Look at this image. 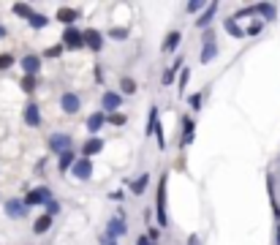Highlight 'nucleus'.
Returning <instances> with one entry per match:
<instances>
[{"instance_id": "1", "label": "nucleus", "mask_w": 280, "mask_h": 245, "mask_svg": "<svg viewBox=\"0 0 280 245\" xmlns=\"http://www.w3.org/2000/svg\"><path fill=\"white\" fill-rule=\"evenodd\" d=\"M166 183L169 177H161L158 183V193H155V213H158V226H169V215H166Z\"/></svg>"}, {"instance_id": "2", "label": "nucleus", "mask_w": 280, "mask_h": 245, "mask_svg": "<svg viewBox=\"0 0 280 245\" xmlns=\"http://www.w3.org/2000/svg\"><path fill=\"white\" fill-rule=\"evenodd\" d=\"M71 147H74V139H71L68 134H52V136H49V150L57 153V155L71 153Z\"/></svg>"}, {"instance_id": "3", "label": "nucleus", "mask_w": 280, "mask_h": 245, "mask_svg": "<svg viewBox=\"0 0 280 245\" xmlns=\"http://www.w3.org/2000/svg\"><path fill=\"white\" fill-rule=\"evenodd\" d=\"M215 55H218L215 35H212L210 30H207V35H204V47H201V55H198V63H201V65L212 63V60H215Z\"/></svg>"}, {"instance_id": "4", "label": "nucleus", "mask_w": 280, "mask_h": 245, "mask_svg": "<svg viewBox=\"0 0 280 245\" xmlns=\"http://www.w3.org/2000/svg\"><path fill=\"white\" fill-rule=\"evenodd\" d=\"M49 202H52V191H49L47 185L33 188V191L25 196V204H28V207H33V204H49Z\"/></svg>"}, {"instance_id": "5", "label": "nucleus", "mask_w": 280, "mask_h": 245, "mask_svg": "<svg viewBox=\"0 0 280 245\" xmlns=\"http://www.w3.org/2000/svg\"><path fill=\"white\" fill-rule=\"evenodd\" d=\"M3 210H6V215L8 218H14V221H19V218H25L28 215V204L25 202H19V199H6V207H3Z\"/></svg>"}, {"instance_id": "6", "label": "nucleus", "mask_w": 280, "mask_h": 245, "mask_svg": "<svg viewBox=\"0 0 280 245\" xmlns=\"http://www.w3.org/2000/svg\"><path fill=\"white\" fill-rule=\"evenodd\" d=\"M79 47H84V33H79V30H74V28H65L63 49H79Z\"/></svg>"}, {"instance_id": "7", "label": "nucleus", "mask_w": 280, "mask_h": 245, "mask_svg": "<svg viewBox=\"0 0 280 245\" xmlns=\"http://www.w3.org/2000/svg\"><path fill=\"white\" fill-rule=\"evenodd\" d=\"M101 106H104V112H112V115H117V109L123 106V95L114 93V90H106L104 98H101Z\"/></svg>"}, {"instance_id": "8", "label": "nucleus", "mask_w": 280, "mask_h": 245, "mask_svg": "<svg viewBox=\"0 0 280 245\" xmlns=\"http://www.w3.org/2000/svg\"><path fill=\"white\" fill-rule=\"evenodd\" d=\"M106 234H109V237H114V240L123 237V234H125V213H117V215L106 223Z\"/></svg>"}, {"instance_id": "9", "label": "nucleus", "mask_w": 280, "mask_h": 245, "mask_svg": "<svg viewBox=\"0 0 280 245\" xmlns=\"http://www.w3.org/2000/svg\"><path fill=\"white\" fill-rule=\"evenodd\" d=\"M71 172H74L76 180H90V177H93V161H90V158H79Z\"/></svg>"}, {"instance_id": "10", "label": "nucleus", "mask_w": 280, "mask_h": 245, "mask_svg": "<svg viewBox=\"0 0 280 245\" xmlns=\"http://www.w3.org/2000/svg\"><path fill=\"white\" fill-rule=\"evenodd\" d=\"M60 106H63V112H68V115H76V112L82 109V101H79L76 93H65L63 98H60Z\"/></svg>"}, {"instance_id": "11", "label": "nucleus", "mask_w": 280, "mask_h": 245, "mask_svg": "<svg viewBox=\"0 0 280 245\" xmlns=\"http://www.w3.org/2000/svg\"><path fill=\"white\" fill-rule=\"evenodd\" d=\"M38 68H41V58H35V55H25V58H22L25 76H35V74H38Z\"/></svg>"}, {"instance_id": "12", "label": "nucleus", "mask_w": 280, "mask_h": 245, "mask_svg": "<svg viewBox=\"0 0 280 245\" xmlns=\"http://www.w3.org/2000/svg\"><path fill=\"white\" fill-rule=\"evenodd\" d=\"M84 47H90L93 52H101V49H104V35H101L98 30H87V33H84Z\"/></svg>"}, {"instance_id": "13", "label": "nucleus", "mask_w": 280, "mask_h": 245, "mask_svg": "<svg viewBox=\"0 0 280 245\" xmlns=\"http://www.w3.org/2000/svg\"><path fill=\"white\" fill-rule=\"evenodd\" d=\"M25 122L28 125H41V112H38V104H28L25 106Z\"/></svg>"}, {"instance_id": "14", "label": "nucleus", "mask_w": 280, "mask_h": 245, "mask_svg": "<svg viewBox=\"0 0 280 245\" xmlns=\"http://www.w3.org/2000/svg\"><path fill=\"white\" fill-rule=\"evenodd\" d=\"M215 11H218V3H210V6L204 8V14L196 19V28H210V22L215 19Z\"/></svg>"}, {"instance_id": "15", "label": "nucleus", "mask_w": 280, "mask_h": 245, "mask_svg": "<svg viewBox=\"0 0 280 245\" xmlns=\"http://www.w3.org/2000/svg\"><path fill=\"white\" fill-rule=\"evenodd\" d=\"M104 122H106V115H104V112H93V115L87 117V131H90V134H98Z\"/></svg>"}, {"instance_id": "16", "label": "nucleus", "mask_w": 280, "mask_h": 245, "mask_svg": "<svg viewBox=\"0 0 280 245\" xmlns=\"http://www.w3.org/2000/svg\"><path fill=\"white\" fill-rule=\"evenodd\" d=\"M101 150H104V139H98V136H93V139H87V142H84V147H82L84 158L95 155V153H101Z\"/></svg>"}, {"instance_id": "17", "label": "nucleus", "mask_w": 280, "mask_h": 245, "mask_svg": "<svg viewBox=\"0 0 280 245\" xmlns=\"http://www.w3.org/2000/svg\"><path fill=\"white\" fill-rule=\"evenodd\" d=\"M57 19H60V22H63V25H68V28H71V25H74L76 19H79V11H76V8H68V6H63V8H60V11H57Z\"/></svg>"}, {"instance_id": "18", "label": "nucleus", "mask_w": 280, "mask_h": 245, "mask_svg": "<svg viewBox=\"0 0 280 245\" xmlns=\"http://www.w3.org/2000/svg\"><path fill=\"white\" fill-rule=\"evenodd\" d=\"M193 128H196V122L185 115L182 117V145H191L193 142Z\"/></svg>"}, {"instance_id": "19", "label": "nucleus", "mask_w": 280, "mask_h": 245, "mask_svg": "<svg viewBox=\"0 0 280 245\" xmlns=\"http://www.w3.org/2000/svg\"><path fill=\"white\" fill-rule=\"evenodd\" d=\"M52 221H55V218L44 213L41 218H35V223H33V232H35V234H44V232H49V229H52Z\"/></svg>"}, {"instance_id": "20", "label": "nucleus", "mask_w": 280, "mask_h": 245, "mask_svg": "<svg viewBox=\"0 0 280 245\" xmlns=\"http://www.w3.org/2000/svg\"><path fill=\"white\" fill-rule=\"evenodd\" d=\"M223 28H226V33H231L234 38H245V30L239 28L234 17H231V19H223Z\"/></svg>"}, {"instance_id": "21", "label": "nucleus", "mask_w": 280, "mask_h": 245, "mask_svg": "<svg viewBox=\"0 0 280 245\" xmlns=\"http://www.w3.org/2000/svg\"><path fill=\"white\" fill-rule=\"evenodd\" d=\"M180 41H182V33H177V30H174V33H169V35H166L164 49H166V52H174V49L180 47Z\"/></svg>"}, {"instance_id": "22", "label": "nucleus", "mask_w": 280, "mask_h": 245, "mask_svg": "<svg viewBox=\"0 0 280 245\" xmlns=\"http://www.w3.org/2000/svg\"><path fill=\"white\" fill-rule=\"evenodd\" d=\"M74 163H76V153L71 150V153H65V155H60V172H65V169H74Z\"/></svg>"}, {"instance_id": "23", "label": "nucleus", "mask_w": 280, "mask_h": 245, "mask_svg": "<svg viewBox=\"0 0 280 245\" xmlns=\"http://www.w3.org/2000/svg\"><path fill=\"white\" fill-rule=\"evenodd\" d=\"M147 183H150V175H141L139 180H134V185H131V191H134L136 196H141V193H144V188H147Z\"/></svg>"}, {"instance_id": "24", "label": "nucleus", "mask_w": 280, "mask_h": 245, "mask_svg": "<svg viewBox=\"0 0 280 245\" xmlns=\"http://www.w3.org/2000/svg\"><path fill=\"white\" fill-rule=\"evenodd\" d=\"M49 25V17H44V14H33L30 17V28L33 30H41V28H47Z\"/></svg>"}, {"instance_id": "25", "label": "nucleus", "mask_w": 280, "mask_h": 245, "mask_svg": "<svg viewBox=\"0 0 280 245\" xmlns=\"http://www.w3.org/2000/svg\"><path fill=\"white\" fill-rule=\"evenodd\" d=\"M14 14H19V17H25L30 22V17H33V6H25V3H14Z\"/></svg>"}, {"instance_id": "26", "label": "nucleus", "mask_w": 280, "mask_h": 245, "mask_svg": "<svg viewBox=\"0 0 280 245\" xmlns=\"http://www.w3.org/2000/svg\"><path fill=\"white\" fill-rule=\"evenodd\" d=\"M155 117H158V109L152 106V109H150V120H147V136H152V134H155V128L161 125V122H155Z\"/></svg>"}, {"instance_id": "27", "label": "nucleus", "mask_w": 280, "mask_h": 245, "mask_svg": "<svg viewBox=\"0 0 280 245\" xmlns=\"http://www.w3.org/2000/svg\"><path fill=\"white\" fill-rule=\"evenodd\" d=\"M258 14H264L267 19H275L278 17V8H275L272 3H261V6H258Z\"/></svg>"}, {"instance_id": "28", "label": "nucleus", "mask_w": 280, "mask_h": 245, "mask_svg": "<svg viewBox=\"0 0 280 245\" xmlns=\"http://www.w3.org/2000/svg\"><path fill=\"white\" fill-rule=\"evenodd\" d=\"M19 85H22V90H25V93H33V90L38 88L35 76H22V82H19Z\"/></svg>"}, {"instance_id": "29", "label": "nucleus", "mask_w": 280, "mask_h": 245, "mask_svg": "<svg viewBox=\"0 0 280 245\" xmlns=\"http://www.w3.org/2000/svg\"><path fill=\"white\" fill-rule=\"evenodd\" d=\"M109 38L125 41V38H128V28H112V30H109Z\"/></svg>"}, {"instance_id": "30", "label": "nucleus", "mask_w": 280, "mask_h": 245, "mask_svg": "<svg viewBox=\"0 0 280 245\" xmlns=\"http://www.w3.org/2000/svg\"><path fill=\"white\" fill-rule=\"evenodd\" d=\"M120 90H123L125 95H131V93H136V82L134 79H128V76H125L123 82H120Z\"/></svg>"}, {"instance_id": "31", "label": "nucleus", "mask_w": 280, "mask_h": 245, "mask_svg": "<svg viewBox=\"0 0 280 245\" xmlns=\"http://www.w3.org/2000/svg\"><path fill=\"white\" fill-rule=\"evenodd\" d=\"M201 101H204V95H201V93H193L191 98H188V104H191L193 112H198V109H201Z\"/></svg>"}, {"instance_id": "32", "label": "nucleus", "mask_w": 280, "mask_h": 245, "mask_svg": "<svg viewBox=\"0 0 280 245\" xmlns=\"http://www.w3.org/2000/svg\"><path fill=\"white\" fill-rule=\"evenodd\" d=\"M188 76H191V71H188V68H182L180 85H177V90H180V95H185V85H188Z\"/></svg>"}, {"instance_id": "33", "label": "nucleus", "mask_w": 280, "mask_h": 245, "mask_svg": "<svg viewBox=\"0 0 280 245\" xmlns=\"http://www.w3.org/2000/svg\"><path fill=\"white\" fill-rule=\"evenodd\" d=\"M11 65H14V58H11V55H0V71H3V68H11Z\"/></svg>"}, {"instance_id": "34", "label": "nucleus", "mask_w": 280, "mask_h": 245, "mask_svg": "<svg viewBox=\"0 0 280 245\" xmlns=\"http://www.w3.org/2000/svg\"><path fill=\"white\" fill-rule=\"evenodd\" d=\"M109 122L112 125H125V115H120V112H117V115H109Z\"/></svg>"}, {"instance_id": "35", "label": "nucleus", "mask_w": 280, "mask_h": 245, "mask_svg": "<svg viewBox=\"0 0 280 245\" xmlns=\"http://www.w3.org/2000/svg\"><path fill=\"white\" fill-rule=\"evenodd\" d=\"M57 213H60V204H57V202H55V199H52V202L47 204V215H52V218H55V215H57Z\"/></svg>"}, {"instance_id": "36", "label": "nucleus", "mask_w": 280, "mask_h": 245, "mask_svg": "<svg viewBox=\"0 0 280 245\" xmlns=\"http://www.w3.org/2000/svg\"><path fill=\"white\" fill-rule=\"evenodd\" d=\"M98 240H101V245H117V240H114V237H109V234H101Z\"/></svg>"}, {"instance_id": "37", "label": "nucleus", "mask_w": 280, "mask_h": 245, "mask_svg": "<svg viewBox=\"0 0 280 245\" xmlns=\"http://www.w3.org/2000/svg\"><path fill=\"white\" fill-rule=\"evenodd\" d=\"M261 25H264V22H253L251 28H248V35H256L258 30H261Z\"/></svg>"}, {"instance_id": "38", "label": "nucleus", "mask_w": 280, "mask_h": 245, "mask_svg": "<svg viewBox=\"0 0 280 245\" xmlns=\"http://www.w3.org/2000/svg\"><path fill=\"white\" fill-rule=\"evenodd\" d=\"M60 52H63V47H52V49H47V55H49V58H57Z\"/></svg>"}, {"instance_id": "39", "label": "nucleus", "mask_w": 280, "mask_h": 245, "mask_svg": "<svg viewBox=\"0 0 280 245\" xmlns=\"http://www.w3.org/2000/svg\"><path fill=\"white\" fill-rule=\"evenodd\" d=\"M171 79H174V71H166V74H164V85H171Z\"/></svg>"}, {"instance_id": "40", "label": "nucleus", "mask_w": 280, "mask_h": 245, "mask_svg": "<svg viewBox=\"0 0 280 245\" xmlns=\"http://www.w3.org/2000/svg\"><path fill=\"white\" fill-rule=\"evenodd\" d=\"M198 8H201V3H198V0H193V3H188V11H198Z\"/></svg>"}, {"instance_id": "41", "label": "nucleus", "mask_w": 280, "mask_h": 245, "mask_svg": "<svg viewBox=\"0 0 280 245\" xmlns=\"http://www.w3.org/2000/svg\"><path fill=\"white\" fill-rule=\"evenodd\" d=\"M136 245H158V243H152L150 237H139V240H136Z\"/></svg>"}, {"instance_id": "42", "label": "nucleus", "mask_w": 280, "mask_h": 245, "mask_svg": "<svg viewBox=\"0 0 280 245\" xmlns=\"http://www.w3.org/2000/svg\"><path fill=\"white\" fill-rule=\"evenodd\" d=\"M188 245H198V237H196V234H191V237H188Z\"/></svg>"}, {"instance_id": "43", "label": "nucleus", "mask_w": 280, "mask_h": 245, "mask_svg": "<svg viewBox=\"0 0 280 245\" xmlns=\"http://www.w3.org/2000/svg\"><path fill=\"white\" fill-rule=\"evenodd\" d=\"M6 35H8V30L3 28V25H0V38H6Z\"/></svg>"}, {"instance_id": "44", "label": "nucleus", "mask_w": 280, "mask_h": 245, "mask_svg": "<svg viewBox=\"0 0 280 245\" xmlns=\"http://www.w3.org/2000/svg\"><path fill=\"white\" fill-rule=\"evenodd\" d=\"M275 237H278V245H280V226H278V232H275Z\"/></svg>"}]
</instances>
